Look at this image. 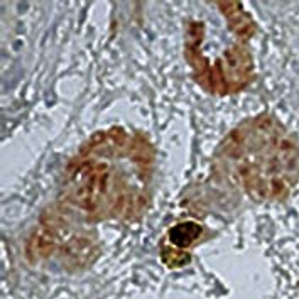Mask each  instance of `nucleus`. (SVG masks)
<instances>
[{"instance_id":"obj_2","label":"nucleus","mask_w":299,"mask_h":299,"mask_svg":"<svg viewBox=\"0 0 299 299\" xmlns=\"http://www.w3.org/2000/svg\"><path fill=\"white\" fill-rule=\"evenodd\" d=\"M218 9L225 14L228 26L238 39L247 41L252 37V34L255 32V24L238 2H221L218 3Z\"/></svg>"},{"instance_id":"obj_3","label":"nucleus","mask_w":299,"mask_h":299,"mask_svg":"<svg viewBox=\"0 0 299 299\" xmlns=\"http://www.w3.org/2000/svg\"><path fill=\"white\" fill-rule=\"evenodd\" d=\"M54 227L49 223H41L36 230L32 232L29 242H27V255L34 259L47 257L56 247V234Z\"/></svg>"},{"instance_id":"obj_1","label":"nucleus","mask_w":299,"mask_h":299,"mask_svg":"<svg viewBox=\"0 0 299 299\" xmlns=\"http://www.w3.org/2000/svg\"><path fill=\"white\" fill-rule=\"evenodd\" d=\"M110 169L102 162H81L69 174V200L85 211H95L107 196Z\"/></svg>"},{"instance_id":"obj_4","label":"nucleus","mask_w":299,"mask_h":299,"mask_svg":"<svg viewBox=\"0 0 299 299\" xmlns=\"http://www.w3.org/2000/svg\"><path fill=\"white\" fill-rule=\"evenodd\" d=\"M200 232H201V228L198 227V225L183 223V225H178V227L173 228L171 234H169V238H171V242L176 243L178 247H184L183 238H186V243H189L200 235Z\"/></svg>"}]
</instances>
